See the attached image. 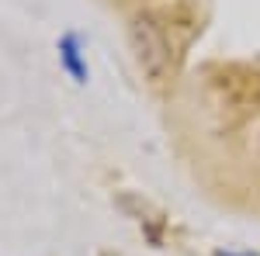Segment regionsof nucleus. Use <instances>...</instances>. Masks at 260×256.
<instances>
[{
	"mask_svg": "<svg viewBox=\"0 0 260 256\" xmlns=\"http://www.w3.org/2000/svg\"><path fill=\"white\" fill-rule=\"evenodd\" d=\"M132 39H136V52H139L142 69L153 80H163L170 62H174V42L170 31L156 14H139L132 24Z\"/></svg>",
	"mask_w": 260,
	"mask_h": 256,
	"instance_id": "nucleus-1",
	"label": "nucleus"
},
{
	"mask_svg": "<svg viewBox=\"0 0 260 256\" xmlns=\"http://www.w3.org/2000/svg\"><path fill=\"white\" fill-rule=\"evenodd\" d=\"M80 35L77 31H66L59 39V62L66 66V73L77 80V83H87V62H83V56H80Z\"/></svg>",
	"mask_w": 260,
	"mask_h": 256,
	"instance_id": "nucleus-2",
	"label": "nucleus"
},
{
	"mask_svg": "<svg viewBox=\"0 0 260 256\" xmlns=\"http://www.w3.org/2000/svg\"><path fill=\"white\" fill-rule=\"evenodd\" d=\"M215 256H250V253H215Z\"/></svg>",
	"mask_w": 260,
	"mask_h": 256,
	"instance_id": "nucleus-3",
	"label": "nucleus"
}]
</instances>
